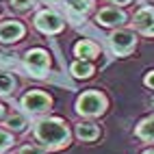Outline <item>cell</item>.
<instances>
[{"mask_svg": "<svg viewBox=\"0 0 154 154\" xmlns=\"http://www.w3.org/2000/svg\"><path fill=\"white\" fill-rule=\"evenodd\" d=\"M35 139L42 143L46 150H61V148H67L72 135H69V128L63 119L59 117H44L35 124Z\"/></svg>", "mask_w": 154, "mask_h": 154, "instance_id": "6da1fadb", "label": "cell"}, {"mask_svg": "<svg viewBox=\"0 0 154 154\" xmlns=\"http://www.w3.org/2000/svg\"><path fill=\"white\" fill-rule=\"evenodd\" d=\"M106 104L109 102H106L102 91L89 89V91H83L76 98V113L83 117H100L106 111Z\"/></svg>", "mask_w": 154, "mask_h": 154, "instance_id": "7a4b0ae2", "label": "cell"}, {"mask_svg": "<svg viewBox=\"0 0 154 154\" xmlns=\"http://www.w3.org/2000/svg\"><path fill=\"white\" fill-rule=\"evenodd\" d=\"M109 46L117 57H128L137 48V35L130 28H115L109 35Z\"/></svg>", "mask_w": 154, "mask_h": 154, "instance_id": "3957f363", "label": "cell"}, {"mask_svg": "<svg viewBox=\"0 0 154 154\" xmlns=\"http://www.w3.org/2000/svg\"><path fill=\"white\" fill-rule=\"evenodd\" d=\"M20 104H22V109L26 113H30V115H39V113H46L52 106V98L48 94H44V91H39V89H33V91H26L22 96Z\"/></svg>", "mask_w": 154, "mask_h": 154, "instance_id": "277c9868", "label": "cell"}, {"mask_svg": "<svg viewBox=\"0 0 154 154\" xmlns=\"http://www.w3.org/2000/svg\"><path fill=\"white\" fill-rule=\"evenodd\" d=\"M63 26H65L63 17L54 11H50V9H44L35 15V28L44 35H57L63 30Z\"/></svg>", "mask_w": 154, "mask_h": 154, "instance_id": "5b68a950", "label": "cell"}, {"mask_svg": "<svg viewBox=\"0 0 154 154\" xmlns=\"http://www.w3.org/2000/svg\"><path fill=\"white\" fill-rule=\"evenodd\" d=\"M24 63H26V67L30 72H33V76L42 78L46 72H48V67H50V57H48L46 50L33 48V50H28V52L24 54Z\"/></svg>", "mask_w": 154, "mask_h": 154, "instance_id": "8992f818", "label": "cell"}, {"mask_svg": "<svg viewBox=\"0 0 154 154\" xmlns=\"http://www.w3.org/2000/svg\"><path fill=\"white\" fill-rule=\"evenodd\" d=\"M96 24L104 28H119L126 24V13L119 7H104L96 13Z\"/></svg>", "mask_w": 154, "mask_h": 154, "instance_id": "52a82bcc", "label": "cell"}, {"mask_svg": "<svg viewBox=\"0 0 154 154\" xmlns=\"http://www.w3.org/2000/svg\"><path fill=\"white\" fill-rule=\"evenodd\" d=\"M132 26H135L141 35L154 37V7H141L132 17Z\"/></svg>", "mask_w": 154, "mask_h": 154, "instance_id": "ba28073f", "label": "cell"}, {"mask_svg": "<svg viewBox=\"0 0 154 154\" xmlns=\"http://www.w3.org/2000/svg\"><path fill=\"white\" fill-rule=\"evenodd\" d=\"M26 28L17 20H5L0 22V44H15L24 37Z\"/></svg>", "mask_w": 154, "mask_h": 154, "instance_id": "9c48e42d", "label": "cell"}, {"mask_svg": "<svg viewBox=\"0 0 154 154\" xmlns=\"http://www.w3.org/2000/svg\"><path fill=\"white\" fill-rule=\"evenodd\" d=\"M98 54H100V48L94 42H89V39H80V42L74 44V57H78V59L91 61V59H96Z\"/></svg>", "mask_w": 154, "mask_h": 154, "instance_id": "30bf717a", "label": "cell"}, {"mask_svg": "<svg viewBox=\"0 0 154 154\" xmlns=\"http://www.w3.org/2000/svg\"><path fill=\"white\" fill-rule=\"evenodd\" d=\"M69 74L74 78H78V80H87V78L94 76V65H91V61H87V59H76L74 63L69 65Z\"/></svg>", "mask_w": 154, "mask_h": 154, "instance_id": "8fae6325", "label": "cell"}, {"mask_svg": "<svg viewBox=\"0 0 154 154\" xmlns=\"http://www.w3.org/2000/svg\"><path fill=\"white\" fill-rule=\"evenodd\" d=\"M135 135H137V139L146 141V143H154V115L139 122L135 128Z\"/></svg>", "mask_w": 154, "mask_h": 154, "instance_id": "7c38bea8", "label": "cell"}, {"mask_svg": "<svg viewBox=\"0 0 154 154\" xmlns=\"http://www.w3.org/2000/svg\"><path fill=\"white\" fill-rule=\"evenodd\" d=\"M76 137L80 141H96L100 137V128L94 124V122H80V124H76Z\"/></svg>", "mask_w": 154, "mask_h": 154, "instance_id": "4fadbf2b", "label": "cell"}, {"mask_svg": "<svg viewBox=\"0 0 154 154\" xmlns=\"http://www.w3.org/2000/svg\"><path fill=\"white\" fill-rule=\"evenodd\" d=\"M5 126L7 130H13V132H24L26 130V119L22 115H11L5 119Z\"/></svg>", "mask_w": 154, "mask_h": 154, "instance_id": "5bb4252c", "label": "cell"}, {"mask_svg": "<svg viewBox=\"0 0 154 154\" xmlns=\"http://www.w3.org/2000/svg\"><path fill=\"white\" fill-rule=\"evenodd\" d=\"M13 89H15V80H13V76L7 74V72H0V96H9Z\"/></svg>", "mask_w": 154, "mask_h": 154, "instance_id": "9a60e30c", "label": "cell"}, {"mask_svg": "<svg viewBox=\"0 0 154 154\" xmlns=\"http://www.w3.org/2000/svg\"><path fill=\"white\" fill-rule=\"evenodd\" d=\"M67 5L74 9L76 13H83L87 15L91 9H94V0H67Z\"/></svg>", "mask_w": 154, "mask_h": 154, "instance_id": "2e32d148", "label": "cell"}, {"mask_svg": "<svg viewBox=\"0 0 154 154\" xmlns=\"http://www.w3.org/2000/svg\"><path fill=\"white\" fill-rule=\"evenodd\" d=\"M37 5V0H11V7L15 11H30Z\"/></svg>", "mask_w": 154, "mask_h": 154, "instance_id": "e0dca14e", "label": "cell"}, {"mask_svg": "<svg viewBox=\"0 0 154 154\" xmlns=\"http://www.w3.org/2000/svg\"><path fill=\"white\" fill-rule=\"evenodd\" d=\"M11 146H13V137H11V132L0 130V152H5L7 148H11Z\"/></svg>", "mask_w": 154, "mask_h": 154, "instance_id": "ac0fdd59", "label": "cell"}, {"mask_svg": "<svg viewBox=\"0 0 154 154\" xmlns=\"http://www.w3.org/2000/svg\"><path fill=\"white\" fill-rule=\"evenodd\" d=\"M17 154H46V148L42 146H24V148H20Z\"/></svg>", "mask_w": 154, "mask_h": 154, "instance_id": "d6986e66", "label": "cell"}, {"mask_svg": "<svg viewBox=\"0 0 154 154\" xmlns=\"http://www.w3.org/2000/svg\"><path fill=\"white\" fill-rule=\"evenodd\" d=\"M143 85H146L148 89H154V69L146 74V78H143Z\"/></svg>", "mask_w": 154, "mask_h": 154, "instance_id": "ffe728a7", "label": "cell"}, {"mask_svg": "<svg viewBox=\"0 0 154 154\" xmlns=\"http://www.w3.org/2000/svg\"><path fill=\"white\" fill-rule=\"evenodd\" d=\"M111 5H115V7H126V5H130L132 0H109Z\"/></svg>", "mask_w": 154, "mask_h": 154, "instance_id": "44dd1931", "label": "cell"}, {"mask_svg": "<svg viewBox=\"0 0 154 154\" xmlns=\"http://www.w3.org/2000/svg\"><path fill=\"white\" fill-rule=\"evenodd\" d=\"M5 117V104H0V119Z\"/></svg>", "mask_w": 154, "mask_h": 154, "instance_id": "7402d4cb", "label": "cell"}, {"mask_svg": "<svg viewBox=\"0 0 154 154\" xmlns=\"http://www.w3.org/2000/svg\"><path fill=\"white\" fill-rule=\"evenodd\" d=\"M143 154H154V150H146V152H143Z\"/></svg>", "mask_w": 154, "mask_h": 154, "instance_id": "603a6c76", "label": "cell"}, {"mask_svg": "<svg viewBox=\"0 0 154 154\" xmlns=\"http://www.w3.org/2000/svg\"><path fill=\"white\" fill-rule=\"evenodd\" d=\"M150 104H152V106H154V98H152V100H150Z\"/></svg>", "mask_w": 154, "mask_h": 154, "instance_id": "cb8c5ba5", "label": "cell"}]
</instances>
